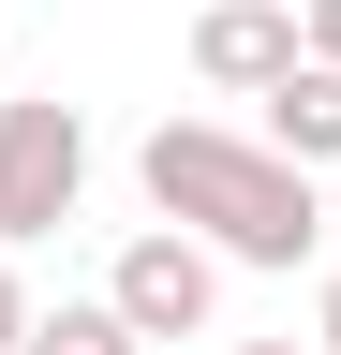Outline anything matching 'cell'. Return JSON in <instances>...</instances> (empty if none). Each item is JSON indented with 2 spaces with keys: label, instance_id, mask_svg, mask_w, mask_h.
<instances>
[{
  "label": "cell",
  "instance_id": "6",
  "mask_svg": "<svg viewBox=\"0 0 341 355\" xmlns=\"http://www.w3.org/2000/svg\"><path fill=\"white\" fill-rule=\"evenodd\" d=\"M15 355H149V340L119 326V296H60V311H30Z\"/></svg>",
  "mask_w": 341,
  "mask_h": 355
},
{
  "label": "cell",
  "instance_id": "8",
  "mask_svg": "<svg viewBox=\"0 0 341 355\" xmlns=\"http://www.w3.org/2000/svg\"><path fill=\"white\" fill-rule=\"evenodd\" d=\"M15 340H30V282L0 266V355H15Z\"/></svg>",
  "mask_w": 341,
  "mask_h": 355
},
{
  "label": "cell",
  "instance_id": "5",
  "mask_svg": "<svg viewBox=\"0 0 341 355\" xmlns=\"http://www.w3.org/2000/svg\"><path fill=\"white\" fill-rule=\"evenodd\" d=\"M252 104H267V119H252V133H267V148H282V163H312V178L341 163V60H312V44H297V60H282L267 89H252Z\"/></svg>",
  "mask_w": 341,
  "mask_h": 355
},
{
  "label": "cell",
  "instance_id": "4",
  "mask_svg": "<svg viewBox=\"0 0 341 355\" xmlns=\"http://www.w3.org/2000/svg\"><path fill=\"white\" fill-rule=\"evenodd\" d=\"M282 60H297V0H208V15H193V74L238 89V104H252Z\"/></svg>",
  "mask_w": 341,
  "mask_h": 355
},
{
  "label": "cell",
  "instance_id": "7",
  "mask_svg": "<svg viewBox=\"0 0 341 355\" xmlns=\"http://www.w3.org/2000/svg\"><path fill=\"white\" fill-rule=\"evenodd\" d=\"M297 44H312V60H341V0H297Z\"/></svg>",
  "mask_w": 341,
  "mask_h": 355
},
{
  "label": "cell",
  "instance_id": "3",
  "mask_svg": "<svg viewBox=\"0 0 341 355\" xmlns=\"http://www.w3.org/2000/svg\"><path fill=\"white\" fill-rule=\"evenodd\" d=\"M104 296H119L134 340H208V326H223V252H208L193 222H149V237H119Z\"/></svg>",
  "mask_w": 341,
  "mask_h": 355
},
{
  "label": "cell",
  "instance_id": "10",
  "mask_svg": "<svg viewBox=\"0 0 341 355\" xmlns=\"http://www.w3.org/2000/svg\"><path fill=\"white\" fill-rule=\"evenodd\" d=\"M223 355H326V340H223Z\"/></svg>",
  "mask_w": 341,
  "mask_h": 355
},
{
  "label": "cell",
  "instance_id": "9",
  "mask_svg": "<svg viewBox=\"0 0 341 355\" xmlns=\"http://www.w3.org/2000/svg\"><path fill=\"white\" fill-rule=\"evenodd\" d=\"M312 340H326V355H341V266H326V296H312Z\"/></svg>",
  "mask_w": 341,
  "mask_h": 355
},
{
  "label": "cell",
  "instance_id": "2",
  "mask_svg": "<svg viewBox=\"0 0 341 355\" xmlns=\"http://www.w3.org/2000/svg\"><path fill=\"white\" fill-rule=\"evenodd\" d=\"M74 193H90V119H74L60 89H15V104H0V252L60 237Z\"/></svg>",
  "mask_w": 341,
  "mask_h": 355
},
{
  "label": "cell",
  "instance_id": "1",
  "mask_svg": "<svg viewBox=\"0 0 341 355\" xmlns=\"http://www.w3.org/2000/svg\"><path fill=\"white\" fill-rule=\"evenodd\" d=\"M134 178H149V207L193 222L223 266H312L326 252L312 163H282L267 133H238V119H163L149 148H134Z\"/></svg>",
  "mask_w": 341,
  "mask_h": 355
}]
</instances>
